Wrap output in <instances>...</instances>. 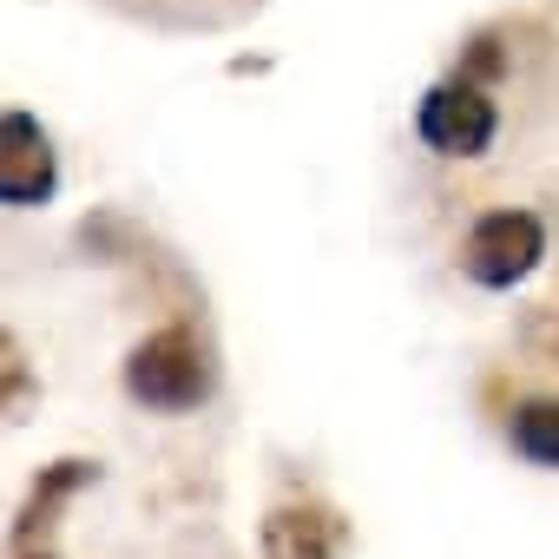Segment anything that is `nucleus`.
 <instances>
[{"label":"nucleus","mask_w":559,"mask_h":559,"mask_svg":"<svg viewBox=\"0 0 559 559\" xmlns=\"http://www.w3.org/2000/svg\"><path fill=\"white\" fill-rule=\"evenodd\" d=\"M507 112H500V86L448 67L421 99H415V145L441 165H474L500 145Z\"/></svg>","instance_id":"f257e3e1"},{"label":"nucleus","mask_w":559,"mask_h":559,"mask_svg":"<svg viewBox=\"0 0 559 559\" xmlns=\"http://www.w3.org/2000/svg\"><path fill=\"white\" fill-rule=\"evenodd\" d=\"M546 243H552V230H546V217H539L533 204H487V211L461 230L454 270L467 276L474 290L500 297V290L526 284V276L546 263Z\"/></svg>","instance_id":"f03ea898"},{"label":"nucleus","mask_w":559,"mask_h":559,"mask_svg":"<svg viewBox=\"0 0 559 559\" xmlns=\"http://www.w3.org/2000/svg\"><path fill=\"white\" fill-rule=\"evenodd\" d=\"M126 395L152 415H191L211 395V356L191 336V323H165L152 330L132 362H126Z\"/></svg>","instance_id":"7ed1b4c3"},{"label":"nucleus","mask_w":559,"mask_h":559,"mask_svg":"<svg viewBox=\"0 0 559 559\" xmlns=\"http://www.w3.org/2000/svg\"><path fill=\"white\" fill-rule=\"evenodd\" d=\"M53 191H60L53 139L40 132V119L27 106H8V119H0V204L34 211V204H53Z\"/></svg>","instance_id":"20e7f679"},{"label":"nucleus","mask_w":559,"mask_h":559,"mask_svg":"<svg viewBox=\"0 0 559 559\" xmlns=\"http://www.w3.org/2000/svg\"><path fill=\"white\" fill-rule=\"evenodd\" d=\"M349 526L317 500H284L263 513V559H343Z\"/></svg>","instance_id":"39448f33"},{"label":"nucleus","mask_w":559,"mask_h":559,"mask_svg":"<svg viewBox=\"0 0 559 559\" xmlns=\"http://www.w3.org/2000/svg\"><path fill=\"white\" fill-rule=\"evenodd\" d=\"M500 435H507V448H513L526 467H539V474H559V395H552V389H539V395H520V402L507 408Z\"/></svg>","instance_id":"423d86ee"}]
</instances>
